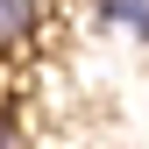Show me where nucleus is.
<instances>
[{
    "label": "nucleus",
    "instance_id": "1",
    "mask_svg": "<svg viewBox=\"0 0 149 149\" xmlns=\"http://www.w3.org/2000/svg\"><path fill=\"white\" fill-rule=\"evenodd\" d=\"M43 36V0H0V50H29Z\"/></svg>",
    "mask_w": 149,
    "mask_h": 149
},
{
    "label": "nucleus",
    "instance_id": "3",
    "mask_svg": "<svg viewBox=\"0 0 149 149\" xmlns=\"http://www.w3.org/2000/svg\"><path fill=\"white\" fill-rule=\"evenodd\" d=\"M0 149H22V128H14L7 114H0Z\"/></svg>",
    "mask_w": 149,
    "mask_h": 149
},
{
    "label": "nucleus",
    "instance_id": "2",
    "mask_svg": "<svg viewBox=\"0 0 149 149\" xmlns=\"http://www.w3.org/2000/svg\"><path fill=\"white\" fill-rule=\"evenodd\" d=\"M100 22H107V29H128V36L149 43V0H100Z\"/></svg>",
    "mask_w": 149,
    "mask_h": 149
}]
</instances>
